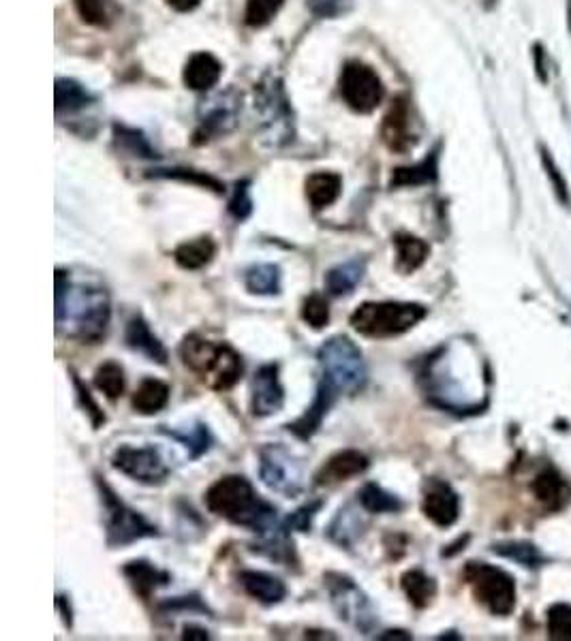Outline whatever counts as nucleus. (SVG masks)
<instances>
[{
    "label": "nucleus",
    "instance_id": "nucleus-1",
    "mask_svg": "<svg viewBox=\"0 0 571 641\" xmlns=\"http://www.w3.org/2000/svg\"><path fill=\"white\" fill-rule=\"evenodd\" d=\"M465 342H460V362ZM456 345L441 347L432 353L420 372V383L430 404L439 406L443 411L469 415L482 413L488 398V372L473 374V377H460V362Z\"/></svg>",
    "mask_w": 571,
    "mask_h": 641
},
{
    "label": "nucleus",
    "instance_id": "nucleus-2",
    "mask_svg": "<svg viewBox=\"0 0 571 641\" xmlns=\"http://www.w3.org/2000/svg\"><path fill=\"white\" fill-rule=\"evenodd\" d=\"M206 507L210 513L221 515L227 522L249 528L261 539L285 528L279 520V511L268 500L261 498L253 483L242 475H227L214 481L206 492Z\"/></svg>",
    "mask_w": 571,
    "mask_h": 641
},
{
    "label": "nucleus",
    "instance_id": "nucleus-3",
    "mask_svg": "<svg viewBox=\"0 0 571 641\" xmlns=\"http://www.w3.org/2000/svg\"><path fill=\"white\" fill-rule=\"evenodd\" d=\"M112 319L110 295L99 287H71L69 274L56 270V327L71 323V338L97 345L107 334Z\"/></svg>",
    "mask_w": 571,
    "mask_h": 641
},
{
    "label": "nucleus",
    "instance_id": "nucleus-4",
    "mask_svg": "<svg viewBox=\"0 0 571 641\" xmlns=\"http://www.w3.org/2000/svg\"><path fill=\"white\" fill-rule=\"evenodd\" d=\"M180 357L184 366L216 392H225L242 379V357L225 342H212L199 334H189L180 345Z\"/></svg>",
    "mask_w": 571,
    "mask_h": 641
},
{
    "label": "nucleus",
    "instance_id": "nucleus-5",
    "mask_svg": "<svg viewBox=\"0 0 571 641\" xmlns=\"http://www.w3.org/2000/svg\"><path fill=\"white\" fill-rule=\"evenodd\" d=\"M319 383L334 394H358L366 385L368 370L360 347L347 336H332L317 351Z\"/></svg>",
    "mask_w": 571,
    "mask_h": 641
},
{
    "label": "nucleus",
    "instance_id": "nucleus-6",
    "mask_svg": "<svg viewBox=\"0 0 571 641\" xmlns=\"http://www.w3.org/2000/svg\"><path fill=\"white\" fill-rule=\"evenodd\" d=\"M426 315L428 308L413 302H366L356 308L349 323L358 334L383 340L407 334Z\"/></svg>",
    "mask_w": 571,
    "mask_h": 641
},
{
    "label": "nucleus",
    "instance_id": "nucleus-7",
    "mask_svg": "<svg viewBox=\"0 0 571 641\" xmlns=\"http://www.w3.org/2000/svg\"><path fill=\"white\" fill-rule=\"evenodd\" d=\"M97 490L101 496L103 522H105V541L116 550V547H127L135 541L161 537L159 528L150 524L140 511L131 509L125 500L110 488V483L97 477Z\"/></svg>",
    "mask_w": 571,
    "mask_h": 641
},
{
    "label": "nucleus",
    "instance_id": "nucleus-8",
    "mask_svg": "<svg viewBox=\"0 0 571 641\" xmlns=\"http://www.w3.org/2000/svg\"><path fill=\"white\" fill-rule=\"evenodd\" d=\"M462 577L471 586L477 603H482L490 614L509 616L516 609L518 590L514 577L507 571L488 562H467Z\"/></svg>",
    "mask_w": 571,
    "mask_h": 641
},
{
    "label": "nucleus",
    "instance_id": "nucleus-9",
    "mask_svg": "<svg viewBox=\"0 0 571 641\" xmlns=\"http://www.w3.org/2000/svg\"><path fill=\"white\" fill-rule=\"evenodd\" d=\"M323 582H326L330 603L338 618L364 635L375 631L379 622L377 609L353 577L338 571H328L323 575Z\"/></svg>",
    "mask_w": 571,
    "mask_h": 641
},
{
    "label": "nucleus",
    "instance_id": "nucleus-10",
    "mask_svg": "<svg viewBox=\"0 0 571 641\" xmlns=\"http://www.w3.org/2000/svg\"><path fill=\"white\" fill-rule=\"evenodd\" d=\"M259 477L270 490L289 498L304 490V466L281 443H268L259 449Z\"/></svg>",
    "mask_w": 571,
    "mask_h": 641
},
{
    "label": "nucleus",
    "instance_id": "nucleus-11",
    "mask_svg": "<svg viewBox=\"0 0 571 641\" xmlns=\"http://www.w3.org/2000/svg\"><path fill=\"white\" fill-rule=\"evenodd\" d=\"M338 86L345 103L360 114H370L377 109L385 95L381 77L362 62H347Z\"/></svg>",
    "mask_w": 571,
    "mask_h": 641
},
{
    "label": "nucleus",
    "instance_id": "nucleus-12",
    "mask_svg": "<svg viewBox=\"0 0 571 641\" xmlns=\"http://www.w3.org/2000/svg\"><path fill=\"white\" fill-rule=\"evenodd\" d=\"M112 466L129 479L144 483V486H161L169 477V466L161 451L154 447H131L122 445L116 449Z\"/></svg>",
    "mask_w": 571,
    "mask_h": 641
},
{
    "label": "nucleus",
    "instance_id": "nucleus-13",
    "mask_svg": "<svg viewBox=\"0 0 571 641\" xmlns=\"http://www.w3.org/2000/svg\"><path fill=\"white\" fill-rule=\"evenodd\" d=\"M255 107H259L261 120H264V129L270 137V142L281 144L291 139V112L287 99L283 95V88L279 82H268L261 84L259 97L255 101Z\"/></svg>",
    "mask_w": 571,
    "mask_h": 641
},
{
    "label": "nucleus",
    "instance_id": "nucleus-14",
    "mask_svg": "<svg viewBox=\"0 0 571 641\" xmlns=\"http://www.w3.org/2000/svg\"><path fill=\"white\" fill-rule=\"evenodd\" d=\"M422 511L435 526L450 528L460 515V498L447 481L426 479L422 488Z\"/></svg>",
    "mask_w": 571,
    "mask_h": 641
},
{
    "label": "nucleus",
    "instance_id": "nucleus-15",
    "mask_svg": "<svg viewBox=\"0 0 571 641\" xmlns=\"http://www.w3.org/2000/svg\"><path fill=\"white\" fill-rule=\"evenodd\" d=\"M285 404V389L279 377V364L259 366L251 381V411L255 417H270Z\"/></svg>",
    "mask_w": 571,
    "mask_h": 641
},
{
    "label": "nucleus",
    "instance_id": "nucleus-16",
    "mask_svg": "<svg viewBox=\"0 0 571 641\" xmlns=\"http://www.w3.org/2000/svg\"><path fill=\"white\" fill-rule=\"evenodd\" d=\"M368 458L358 449H343L334 453V456L319 468L315 475L317 486H336V483L349 481L366 473Z\"/></svg>",
    "mask_w": 571,
    "mask_h": 641
},
{
    "label": "nucleus",
    "instance_id": "nucleus-17",
    "mask_svg": "<svg viewBox=\"0 0 571 641\" xmlns=\"http://www.w3.org/2000/svg\"><path fill=\"white\" fill-rule=\"evenodd\" d=\"M238 580L249 597H253L255 601L264 603V605H279L287 597L285 582L279 580L276 575L266 573V571L244 569L238 573Z\"/></svg>",
    "mask_w": 571,
    "mask_h": 641
},
{
    "label": "nucleus",
    "instance_id": "nucleus-18",
    "mask_svg": "<svg viewBox=\"0 0 571 641\" xmlns=\"http://www.w3.org/2000/svg\"><path fill=\"white\" fill-rule=\"evenodd\" d=\"M125 342L129 349H133L135 353H142L144 357L150 359V362H157L161 366L167 364L169 353L165 345L152 334L148 321L142 315H135L133 319H129L127 330H125Z\"/></svg>",
    "mask_w": 571,
    "mask_h": 641
},
{
    "label": "nucleus",
    "instance_id": "nucleus-19",
    "mask_svg": "<svg viewBox=\"0 0 571 641\" xmlns=\"http://www.w3.org/2000/svg\"><path fill=\"white\" fill-rule=\"evenodd\" d=\"M336 400H338V394H334L332 389H328L326 385L319 383L313 404L308 406L306 413H304L300 419H296V421H293V424H289L287 430H289L291 434H296L298 439L308 441V439H311V436L321 428L323 419L328 417V413H330V409H332Z\"/></svg>",
    "mask_w": 571,
    "mask_h": 641
},
{
    "label": "nucleus",
    "instance_id": "nucleus-20",
    "mask_svg": "<svg viewBox=\"0 0 571 641\" xmlns=\"http://www.w3.org/2000/svg\"><path fill=\"white\" fill-rule=\"evenodd\" d=\"M383 142L394 152H407L415 144V135L411 131L409 107L405 101H396L390 109L388 118L383 122Z\"/></svg>",
    "mask_w": 571,
    "mask_h": 641
},
{
    "label": "nucleus",
    "instance_id": "nucleus-21",
    "mask_svg": "<svg viewBox=\"0 0 571 641\" xmlns=\"http://www.w3.org/2000/svg\"><path fill=\"white\" fill-rule=\"evenodd\" d=\"M122 573H125L133 590L140 594L142 599H150L154 590H159L172 582V575L159 567L150 565L148 560H131V562H127L125 567H122Z\"/></svg>",
    "mask_w": 571,
    "mask_h": 641
},
{
    "label": "nucleus",
    "instance_id": "nucleus-22",
    "mask_svg": "<svg viewBox=\"0 0 571 641\" xmlns=\"http://www.w3.org/2000/svg\"><path fill=\"white\" fill-rule=\"evenodd\" d=\"M223 65L208 52H197L189 58L187 65H184V84L191 90H210L216 82L221 80Z\"/></svg>",
    "mask_w": 571,
    "mask_h": 641
},
{
    "label": "nucleus",
    "instance_id": "nucleus-23",
    "mask_svg": "<svg viewBox=\"0 0 571 641\" xmlns=\"http://www.w3.org/2000/svg\"><path fill=\"white\" fill-rule=\"evenodd\" d=\"M531 490L537 496L539 503L552 511L563 509L571 498L569 483L557 471H554V468H546L544 473H539L537 479L533 481Z\"/></svg>",
    "mask_w": 571,
    "mask_h": 641
},
{
    "label": "nucleus",
    "instance_id": "nucleus-24",
    "mask_svg": "<svg viewBox=\"0 0 571 641\" xmlns=\"http://www.w3.org/2000/svg\"><path fill=\"white\" fill-rule=\"evenodd\" d=\"M394 246H396V270L405 276L420 270L430 255L428 242H424L418 236H411V233H396Z\"/></svg>",
    "mask_w": 571,
    "mask_h": 641
},
{
    "label": "nucleus",
    "instance_id": "nucleus-25",
    "mask_svg": "<svg viewBox=\"0 0 571 641\" xmlns=\"http://www.w3.org/2000/svg\"><path fill=\"white\" fill-rule=\"evenodd\" d=\"M343 180L332 171H317V174L308 176L306 180V199L311 203L313 210H323L332 206V203L341 197Z\"/></svg>",
    "mask_w": 571,
    "mask_h": 641
},
{
    "label": "nucleus",
    "instance_id": "nucleus-26",
    "mask_svg": "<svg viewBox=\"0 0 571 641\" xmlns=\"http://www.w3.org/2000/svg\"><path fill=\"white\" fill-rule=\"evenodd\" d=\"M366 274V259H349L338 263L326 274V289L330 295L341 297L356 291Z\"/></svg>",
    "mask_w": 571,
    "mask_h": 641
},
{
    "label": "nucleus",
    "instance_id": "nucleus-27",
    "mask_svg": "<svg viewBox=\"0 0 571 641\" xmlns=\"http://www.w3.org/2000/svg\"><path fill=\"white\" fill-rule=\"evenodd\" d=\"M364 533V520L360 518L358 509L345 505L336 513V518L328 526V539L341 547H349L356 543Z\"/></svg>",
    "mask_w": 571,
    "mask_h": 641
},
{
    "label": "nucleus",
    "instance_id": "nucleus-28",
    "mask_svg": "<svg viewBox=\"0 0 571 641\" xmlns=\"http://www.w3.org/2000/svg\"><path fill=\"white\" fill-rule=\"evenodd\" d=\"M133 409L140 415H157L169 404V385L159 379H144L133 394Z\"/></svg>",
    "mask_w": 571,
    "mask_h": 641
},
{
    "label": "nucleus",
    "instance_id": "nucleus-29",
    "mask_svg": "<svg viewBox=\"0 0 571 641\" xmlns=\"http://www.w3.org/2000/svg\"><path fill=\"white\" fill-rule=\"evenodd\" d=\"M281 268L276 263H255L244 272V285L253 295H279Z\"/></svg>",
    "mask_w": 571,
    "mask_h": 641
},
{
    "label": "nucleus",
    "instance_id": "nucleus-30",
    "mask_svg": "<svg viewBox=\"0 0 571 641\" xmlns=\"http://www.w3.org/2000/svg\"><path fill=\"white\" fill-rule=\"evenodd\" d=\"M216 244L212 238H197L191 242H184L174 250V259L182 270H202L214 259Z\"/></svg>",
    "mask_w": 571,
    "mask_h": 641
},
{
    "label": "nucleus",
    "instance_id": "nucleus-31",
    "mask_svg": "<svg viewBox=\"0 0 571 641\" xmlns=\"http://www.w3.org/2000/svg\"><path fill=\"white\" fill-rule=\"evenodd\" d=\"M400 586H403V592L407 594L411 605L418 609L428 607L437 597V582L432 580L430 575H426L422 569H411L403 573V577H400Z\"/></svg>",
    "mask_w": 571,
    "mask_h": 641
},
{
    "label": "nucleus",
    "instance_id": "nucleus-32",
    "mask_svg": "<svg viewBox=\"0 0 571 641\" xmlns=\"http://www.w3.org/2000/svg\"><path fill=\"white\" fill-rule=\"evenodd\" d=\"M492 552L497 556H503L507 560H514L524 569H539L544 567L548 558L542 554L537 545L529 541H507V543H497L492 545Z\"/></svg>",
    "mask_w": 571,
    "mask_h": 641
},
{
    "label": "nucleus",
    "instance_id": "nucleus-33",
    "mask_svg": "<svg viewBox=\"0 0 571 641\" xmlns=\"http://www.w3.org/2000/svg\"><path fill=\"white\" fill-rule=\"evenodd\" d=\"M360 507L368 513H398L405 509V503L396 494L383 490L379 483H366L358 494Z\"/></svg>",
    "mask_w": 571,
    "mask_h": 641
},
{
    "label": "nucleus",
    "instance_id": "nucleus-34",
    "mask_svg": "<svg viewBox=\"0 0 571 641\" xmlns=\"http://www.w3.org/2000/svg\"><path fill=\"white\" fill-rule=\"evenodd\" d=\"M435 180H437V154H430L418 165L396 169L390 186L392 189H400V186H422Z\"/></svg>",
    "mask_w": 571,
    "mask_h": 641
},
{
    "label": "nucleus",
    "instance_id": "nucleus-35",
    "mask_svg": "<svg viewBox=\"0 0 571 641\" xmlns=\"http://www.w3.org/2000/svg\"><path fill=\"white\" fill-rule=\"evenodd\" d=\"M88 90L73 80H56V112H75L90 103Z\"/></svg>",
    "mask_w": 571,
    "mask_h": 641
},
{
    "label": "nucleus",
    "instance_id": "nucleus-36",
    "mask_svg": "<svg viewBox=\"0 0 571 641\" xmlns=\"http://www.w3.org/2000/svg\"><path fill=\"white\" fill-rule=\"evenodd\" d=\"M125 385H127L125 370H122L120 364L105 362L103 366L97 368L95 387L110 400H118L122 394H125Z\"/></svg>",
    "mask_w": 571,
    "mask_h": 641
},
{
    "label": "nucleus",
    "instance_id": "nucleus-37",
    "mask_svg": "<svg viewBox=\"0 0 571 641\" xmlns=\"http://www.w3.org/2000/svg\"><path fill=\"white\" fill-rule=\"evenodd\" d=\"M539 161H542V167L546 171V176L550 180V186L554 191V197L559 199V203L563 208L571 206V193H569V184L563 176V171L559 169L557 161H554V156L548 152L546 146H539Z\"/></svg>",
    "mask_w": 571,
    "mask_h": 641
},
{
    "label": "nucleus",
    "instance_id": "nucleus-38",
    "mask_svg": "<svg viewBox=\"0 0 571 641\" xmlns=\"http://www.w3.org/2000/svg\"><path fill=\"white\" fill-rule=\"evenodd\" d=\"M161 432L167 434V436H172V439L180 441L184 447H187L191 451V458L204 456V453L210 449V443H212V436H210V430H208L206 424H195V428H191L189 432L167 430V428H161Z\"/></svg>",
    "mask_w": 571,
    "mask_h": 641
},
{
    "label": "nucleus",
    "instance_id": "nucleus-39",
    "mask_svg": "<svg viewBox=\"0 0 571 641\" xmlns=\"http://www.w3.org/2000/svg\"><path fill=\"white\" fill-rule=\"evenodd\" d=\"M80 18L90 26H107L114 15V0H73Z\"/></svg>",
    "mask_w": 571,
    "mask_h": 641
},
{
    "label": "nucleus",
    "instance_id": "nucleus-40",
    "mask_svg": "<svg viewBox=\"0 0 571 641\" xmlns=\"http://www.w3.org/2000/svg\"><path fill=\"white\" fill-rule=\"evenodd\" d=\"M302 319L313 330H323L330 323V304L321 293H311L302 304Z\"/></svg>",
    "mask_w": 571,
    "mask_h": 641
},
{
    "label": "nucleus",
    "instance_id": "nucleus-41",
    "mask_svg": "<svg viewBox=\"0 0 571 641\" xmlns=\"http://www.w3.org/2000/svg\"><path fill=\"white\" fill-rule=\"evenodd\" d=\"M285 0H246V24L266 26L276 13L281 11Z\"/></svg>",
    "mask_w": 571,
    "mask_h": 641
},
{
    "label": "nucleus",
    "instance_id": "nucleus-42",
    "mask_svg": "<svg viewBox=\"0 0 571 641\" xmlns=\"http://www.w3.org/2000/svg\"><path fill=\"white\" fill-rule=\"evenodd\" d=\"M548 635L550 639H571V605L557 603L548 609Z\"/></svg>",
    "mask_w": 571,
    "mask_h": 641
},
{
    "label": "nucleus",
    "instance_id": "nucleus-43",
    "mask_svg": "<svg viewBox=\"0 0 571 641\" xmlns=\"http://www.w3.org/2000/svg\"><path fill=\"white\" fill-rule=\"evenodd\" d=\"M73 385H75V392H77V400H80L82 409H86L90 421H92V428L99 430L105 424V413L101 411V406L92 398V394L88 392V387L80 381L77 374H73Z\"/></svg>",
    "mask_w": 571,
    "mask_h": 641
},
{
    "label": "nucleus",
    "instance_id": "nucleus-44",
    "mask_svg": "<svg viewBox=\"0 0 571 641\" xmlns=\"http://www.w3.org/2000/svg\"><path fill=\"white\" fill-rule=\"evenodd\" d=\"M321 507H323V500H311L308 505L296 509L285 522L287 528L289 530H298V533H308V530H311V526H313L315 515L319 513Z\"/></svg>",
    "mask_w": 571,
    "mask_h": 641
},
{
    "label": "nucleus",
    "instance_id": "nucleus-45",
    "mask_svg": "<svg viewBox=\"0 0 571 641\" xmlns=\"http://www.w3.org/2000/svg\"><path fill=\"white\" fill-rule=\"evenodd\" d=\"M154 176H159V178H178V180H184V182L208 186V189H212L216 193H223V184L221 182H216L210 176H202V174H197V171H189V169H161L159 174H154Z\"/></svg>",
    "mask_w": 571,
    "mask_h": 641
},
{
    "label": "nucleus",
    "instance_id": "nucleus-46",
    "mask_svg": "<svg viewBox=\"0 0 571 641\" xmlns=\"http://www.w3.org/2000/svg\"><path fill=\"white\" fill-rule=\"evenodd\" d=\"M161 612H197V614H212L208 605L197 597V594H189V597H176L163 601L159 605Z\"/></svg>",
    "mask_w": 571,
    "mask_h": 641
},
{
    "label": "nucleus",
    "instance_id": "nucleus-47",
    "mask_svg": "<svg viewBox=\"0 0 571 641\" xmlns=\"http://www.w3.org/2000/svg\"><path fill=\"white\" fill-rule=\"evenodd\" d=\"M229 212L234 214L238 221H244V218L251 216L253 201H251V193H249V182L236 184L234 197H231V201H229Z\"/></svg>",
    "mask_w": 571,
    "mask_h": 641
},
{
    "label": "nucleus",
    "instance_id": "nucleus-48",
    "mask_svg": "<svg viewBox=\"0 0 571 641\" xmlns=\"http://www.w3.org/2000/svg\"><path fill=\"white\" fill-rule=\"evenodd\" d=\"M116 137H118L120 144H127V146H129V152H131L133 156H144V159H152V156H154L152 148L148 146V142H146L142 133L116 127Z\"/></svg>",
    "mask_w": 571,
    "mask_h": 641
},
{
    "label": "nucleus",
    "instance_id": "nucleus-49",
    "mask_svg": "<svg viewBox=\"0 0 571 641\" xmlns=\"http://www.w3.org/2000/svg\"><path fill=\"white\" fill-rule=\"evenodd\" d=\"M533 65H535V75L539 77V82L546 84L548 82V54H546L542 43L533 45Z\"/></svg>",
    "mask_w": 571,
    "mask_h": 641
},
{
    "label": "nucleus",
    "instance_id": "nucleus-50",
    "mask_svg": "<svg viewBox=\"0 0 571 641\" xmlns=\"http://www.w3.org/2000/svg\"><path fill=\"white\" fill-rule=\"evenodd\" d=\"M311 3L313 13L321 15V18H332L338 11H341L343 0H308Z\"/></svg>",
    "mask_w": 571,
    "mask_h": 641
},
{
    "label": "nucleus",
    "instance_id": "nucleus-51",
    "mask_svg": "<svg viewBox=\"0 0 571 641\" xmlns=\"http://www.w3.org/2000/svg\"><path fill=\"white\" fill-rule=\"evenodd\" d=\"M56 607H58V612L63 614L65 627H67V629H71V627H73V612H71L69 599H67V597H63V594H58V597H56Z\"/></svg>",
    "mask_w": 571,
    "mask_h": 641
},
{
    "label": "nucleus",
    "instance_id": "nucleus-52",
    "mask_svg": "<svg viewBox=\"0 0 571 641\" xmlns=\"http://www.w3.org/2000/svg\"><path fill=\"white\" fill-rule=\"evenodd\" d=\"M182 639H197V641H206L210 639V633L202 627H195V624H187V627L182 629Z\"/></svg>",
    "mask_w": 571,
    "mask_h": 641
},
{
    "label": "nucleus",
    "instance_id": "nucleus-53",
    "mask_svg": "<svg viewBox=\"0 0 571 641\" xmlns=\"http://www.w3.org/2000/svg\"><path fill=\"white\" fill-rule=\"evenodd\" d=\"M202 0H167L169 7H174L176 11H193Z\"/></svg>",
    "mask_w": 571,
    "mask_h": 641
},
{
    "label": "nucleus",
    "instance_id": "nucleus-54",
    "mask_svg": "<svg viewBox=\"0 0 571 641\" xmlns=\"http://www.w3.org/2000/svg\"><path fill=\"white\" fill-rule=\"evenodd\" d=\"M377 639H381V641H388V639H411V633H407V631H385V633L377 635Z\"/></svg>",
    "mask_w": 571,
    "mask_h": 641
},
{
    "label": "nucleus",
    "instance_id": "nucleus-55",
    "mask_svg": "<svg viewBox=\"0 0 571 641\" xmlns=\"http://www.w3.org/2000/svg\"><path fill=\"white\" fill-rule=\"evenodd\" d=\"M567 15H569V22H571V0L567 3ZM571 26V24H569Z\"/></svg>",
    "mask_w": 571,
    "mask_h": 641
}]
</instances>
